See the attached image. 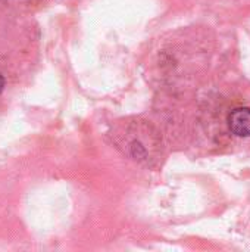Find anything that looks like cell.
I'll list each match as a JSON object with an SVG mask.
<instances>
[{"label":"cell","instance_id":"1","mask_svg":"<svg viewBox=\"0 0 250 252\" xmlns=\"http://www.w3.org/2000/svg\"><path fill=\"white\" fill-rule=\"evenodd\" d=\"M228 127L239 137H250V108H237L228 115Z\"/></svg>","mask_w":250,"mask_h":252},{"label":"cell","instance_id":"2","mask_svg":"<svg viewBox=\"0 0 250 252\" xmlns=\"http://www.w3.org/2000/svg\"><path fill=\"white\" fill-rule=\"evenodd\" d=\"M3 87H4V78H3V75L0 74V92L3 90Z\"/></svg>","mask_w":250,"mask_h":252}]
</instances>
